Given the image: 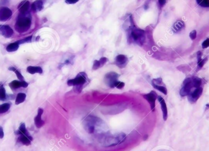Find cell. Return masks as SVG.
Instances as JSON below:
<instances>
[{"mask_svg": "<svg viewBox=\"0 0 209 151\" xmlns=\"http://www.w3.org/2000/svg\"><path fill=\"white\" fill-rule=\"evenodd\" d=\"M31 25V17L29 12L25 14H18L15 25V29L17 32L20 33L26 32L30 28Z\"/></svg>", "mask_w": 209, "mask_h": 151, "instance_id": "obj_1", "label": "cell"}, {"mask_svg": "<svg viewBox=\"0 0 209 151\" xmlns=\"http://www.w3.org/2000/svg\"><path fill=\"white\" fill-rule=\"evenodd\" d=\"M88 77L85 72H80L75 79L68 80L67 81V85L68 86H74V91L77 93H80L84 85L88 82Z\"/></svg>", "mask_w": 209, "mask_h": 151, "instance_id": "obj_2", "label": "cell"}, {"mask_svg": "<svg viewBox=\"0 0 209 151\" xmlns=\"http://www.w3.org/2000/svg\"><path fill=\"white\" fill-rule=\"evenodd\" d=\"M128 34V40L130 43L133 42L138 45H143L145 41V32L143 30L135 28L129 29Z\"/></svg>", "mask_w": 209, "mask_h": 151, "instance_id": "obj_3", "label": "cell"}, {"mask_svg": "<svg viewBox=\"0 0 209 151\" xmlns=\"http://www.w3.org/2000/svg\"><path fill=\"white\" fill-rule=\"evenodd\" d=\"M103 123V121L97 117L94 116H89L85 118L83 122V127L85 130L88 133H94L95 132V128L100 126Z\"/></svg>", "mask_w": 209, "mask_h": 151, "instance_id": "obj_4", "label": "cell"}, {"mask_svg": "<svg viewBox=\"0 0 209 151\" xmlns=\"http://www.w3.org/2000/svg\"><path fill=\"white\" fill-rule=\"evenodd\" d=\"M126 135L124 133H120L116 135L108 136L103 140V146L104 147L115 146L124 141Z\"/></svg>", "mask_w": 209, "mask_h": 151, "instance_id": "obj_5", "label": "cell"}, {"mask_svg": "<svg viewBox=\"0 0 209 151\" xmlns=\"http://www.w3.org/2000/svg\"><path fill=\"white\" fill-rule=\"evenodd\" d=\"M119 77V75L116 72H108L104 76V83L110 88H116V86L120 82L119 81H118Z\"/></svg>", "mask_w": 209, "mask_h": 151, "instance_id": "obj_6", "label": "cell"}, {"mask_svg": "<svg viewBox=\"0 0 209 151\" xmlns=\"http://www.w3.org/2000/svg\"><path fill=\"white\" fill-rule=\"evenodd\" d=\"M183 85H184L180 91V95L182 97H185L190 94L192 88H193L191 79L187 78L185 79Z\"/></svg>", "mask_w": 209, "mask_h": 151, "instance_id": "obj_7", "label": "cell"}, {"mask_svg": "<svg viewBox=\"0 0 209 151\" xmlns=\"http://www.w3.org/2000/svg\"><path fill=\"white\" fill-rule=\"evenodd\" d=\"M12 15V12L9 8L5 6L0 7V22H6Z\"/></svg>", "mask_w": 209, "mask_h": 151, "instance_id": "obj_8", "label": "cell"}, {"mask_svg": "<svg viewBox=\"0 0 209 151\" xmlns=\"http://www.w3.org/2000/svg\"><path fill=\"white\" fill-rule=\"evenodd\" d=\"M143 97L149 103V104L151 105V109L152 111H154V109H155V101L158 97L157 93L155 91H152L150 93L144 95Z\"/></svg>", "mask_w": 209, "mask_h": 151, "instance_id": "obj_9", "label": "cell"}, {"mask_svg": "<svg viewBox=\"0 0 209 151\" xmlns=\"http://www.w3.org/2000/svg\"><path fill=\"white\" fill-rule=\"evenodd\" d=\"M13 34L14 31L9 25H0V35L5 37V38H10Z\"/></svg>", "mask_w": 209, "mask_h": 151, "instance_id": "obj_10", "label": "cell"}, {"mask_svg": "<svg viewBox=\"0 0 209 151\" xmlns=\"http://www.w3.org/2000/svg\"><path fill=\"white\" fill-rule=\"evenodd\" d=\"M203 92V89L201 87L196 88L193 92L188 96V100L191 103H195L201 96Z\"/></svg>", "mask_w": 209, "mask_h": 151, "instance_id": "obj_11", "label": "cell"}, {"mask_svg": "<svg viewBox=\"0 0 209 151\" xmlns=\"http://www.w3.org/2000/svg\"><path fill=\"white\" fill-rule=\"evenodd\" d=\"M44 112L42 108H39L38 111V115L34 118V123L37 128H41L45 124V122L42 119V115Z\"/></svg>", "mask_w": 209, "mask_h": 151, "instance_id": "obj_12", "label": "cell"}, {"mask_svg": "<svg viewBox=\"0 0 209 151\" xmlns=\"http://www.w3.org/2000/svg\"><path fill=\"white\" fill-rule=\"evenodd\" d=\"M128 62V58L124 55H118L115 60V64L119 67L123 68L126 66Z\"/></svg>", "mask_w": 209, "mask_h": 151, "instance_id": "obj_13", "label": "cell"}, {"mask_svg": "<svg viewBox=\"0 0 209 151\" xmlns=\"http://www.w3.org/2000/svg\"><path fill=\"white\" fill-rule=\"evenodd\" d=\"M9 86L12 90H15L21 87L27 88L28 86V83L25 81L14 80L9 84Z\"/></svg>", "mask_w": 209, "mask_h": 151, "instance_id": "obj_14", "label": "cell"}, {"mask_svg": "<svg viewBox=\"0 0 209 151\" xmlns=\"http://www.w3.org/2000/svg\"><path fill=\"white\" fill-rule=\"evenodd\" d=\"M157 99L158 100V101L160 103V105H161V110H162V112H163V120L166 121L168 119V108H167L166 102H165L164 99L161 96H158Z\"/></svg>", "mask_w": 209, "mask_h": 151, "instance_id": "obj_15", "label": "cell"}, {"mask_svg": "<svg viewBox=\"0 0 209 151\" xmlns=\"http://www.w3.org/2000/svg\"><path fill=\"white\" fill-rule=\"evenodd\" d=\"M18 140L22 144L25 145V146H29L31 144V143L33 140V139H32V137L29 135V134L21 135H19V138Z\"/></svg>", "mask_w": 209, "mask_h": 151, "instance_id": "obj_16", "label": "cell"}, {"mask_svg": "<svg viewBox=\"0 0 209 151\" xmlns=\"http://www.w3.org/2000/svg\"><path fill=\"white\" fill-rule=\"evenodd\" d=\"M29 2L28 1H23L18 6V9L20 11L19 14H25L29 13Z\"/></svg>", "mask_w": 209, "mask_h": 151, "instance_id": "obj_17", "label": "cell"}, {"mask_svg": "<svg viewBox=\"0 0 209 151\" xmlns=\"http://www.w3.org/2000/svg\"><path fill=\"white\" fill-rule=\"evenodd\" d=\"M44 8V3L42 1H36L31 5V9L34 12H39L42 10Z\"/></svg>", "mask_w": 209, "mask_h": 151, "instance_id": "obj_18", "label": "cell"}, {"mask_svg": "<svg viewBox=\"0 0 209 151\" xmlns=\"http://www.w3.org/2000/svg\"><path fill=\"white\" fill-rule=\"evenodd\" d=\"M27 72L31 74H34L36 73L42 74L43 70L39 66H29L27 67Z\"/></svg>", "mask_w": 209, "mask_h": 151, "instance_id": "obj_19", "label": "cell"}, {"mask_svg": "<svg viewBox=\"0 0 209 151\" xmlns=\"http://www.w3.org/2000/svg\"><path fill=\"white\" fill-rule=\"evenodd\" d=\"M184 27H185L184 22L182 20H178L177 22H176L174 24V25L172 26V30L174 32H177L181 31Z\"/></svg>", "mask_w": 209, "mask_h": 151, "instance_id": "obj_20", "label": "cell"}, {"mask_svg": "<svg viewBox=\"0 0 209 151\" xmlns=\"http://www.w3.org/2000/svg\"><path fill=\"white\" fill-rule=\"evenodd\" d=\"M19 48V44H18L17 42L11 43L9 44L7 47H6V50L8 52H14L17 51Z\"/></svg>", "mask_w": 209, "mask_h": 151, "instance_id": "obj_21", "label": "cell"}, {"mask_svg": "<svg viewBox=\"0 0 209 151\" xmlns=\"http://www.w3.org/2000/svg\"><path fill=\"white\" fill-rule=\"evenodd\" d=\"M16 134L18 135H29V133L28 132L26 129V126H25V123H22L18 131L16 132Z\"/></svg>", "mask_w": 209, "mask_h": 151, "instance_id": "obj_22", "label": "cell"}, {"mask_svg": "<svg viewBox=\"0 0 209 151\" xmlns=\"http://www.w3.org/2000/svg\"><path fill=\"white\" fill-rule=\"evenodd\" d=\"M26 97V96L25 93H18L15 99V104L19 105L23 103L25 100Z\"/></svg>", "mask_w": 209, "mask_h": 151, "instance_id": "obj_23", "label": "cell"}, {"mask_svg": "<svg viewBox=\"0 0 209 151\" xmlns=\"http://www.w3.org/2000/svg\"><path fill=\"white\" fill-rule=\"evenodd\" d=\"M11 106V105L9 103H6L0 105V114L6 112L10 109Z\"/></svg>", "mask_w": 209, "mask_h": 151, "instance_id": "obj_24", "label": "cell"}, {"mask_svg": "<svg viewBox=\"0 0 209 151\" xmlns=\"http://www.w3.org/2000/svg\"><path fill=\"white\" fill-rule=\"evenodd\" d=\"M9 70H11V71H13L15 73L16 75H17V77L18 78V79L20 80V81H24V77H23V75H22V73H20V72H19L18 70H17L15 67H11L9 68Z\"/></svg>", "mask_w": 209, "mask_h": 151, "instance_id": "obj_25", "label": "cell"}, {"mask_svg": "<svg viewBox=\"0 0 209 151\" xmlns=\"http://www.w3.org/2000/svg\"><path fill=\"white\" fill-rule=\"evenodd\" d=\"M7 99L6 90L3 85L0 86V101L6 100Z\"/></svg>", "mask_w": 209, "mask_h": 151, "instance_id": "obj_26", "label": "cell"}, {"mask_svg": "<svg viewBox=\"0 0 209 151\" xmlns=\"http://www.w3.org/2000/svg\"><path fill=\"white\" fill-rule=\"evenodd\" d=\"M192 84H193V87L198 88L201 86L202 84V80L199 78L195 77L192 80Z\"/></svg>", "mask_w": 209, "mask_h": 151, "instance_id": "obj_27", "label": "cell"}, {"mask_svg": "<svg viewBox=\"0 0 209 151\" xmlns=\"http://www.w3.org/2000/svg\"><path fill=\"white\" fill-rule=\"evenodd\" d=\"M197 3L202 8H209L208 0H197Z\"/></svg>", "mask_w": 209, "mask_h": 151, "instance_id": "obj_28", "label": "cell"}, {"mask_svg": "<svg viewBox=\"0 0 209 151\" xmlns=\"http://www.w3.org/2000/svg\"><path fill=\"white\" fill-rule=\"evenodd\" d=\"M152 86H153V87L154 88H155L156 89L158 90L159 91H160L161 92H162L164 95L167 94L168 91H167V89H166V87H164L163 86H161V85H152Z\"/></svg>", "mask_w": 209, "mask_h": 151, "instance_id": "obj_29", "label": "cell"}, {"mask_svg": "<svg viewBox=\"0 0 209 151\" xmlns=\"http://www.w3.org/2000/svg\"><path fill=\"white\" fill-rule=\"evenodd\" d=\"M32 36L30 35L29 37H26L25 39H23L22 40H20L18 41H17L18 42V44L19 45L22 44H25V43H28V42H31L32 41Z\"/></svg>", "mask_w": 209, "mask_h": 151, "instance_id": "obj_30", "label": "cell"}, {"mask_svg": "<svg viewBox=\"0 0 209 151\" xmlns=\"http://www.w3.org/2000/svg\"><path fill=\"white\" fill-rule=\"evenodd\" d=\"M100 67H101V66L100 61L98 60H95L94 62L93 66H92V69L95 70H97L98 69H99Z\"/></svg>", "mask_w": 209, "mask_h": 151, "instance_id": "obj_31", "label": "cell"}, {"mask_svg": "<svg viewBox=\"0 0 209 151\" xmlns=\"http://www.w3.org/2000/svg\"><path fill=\"white\" fill-rule=\"evenodd\" d=\"M163 83L161 78H158L157 79H153L152 81V85H160Z\"/></svg>", "mask_w": 209, "mask_h": 151, "instance_id": "obj_32", "label": "cell"}, {"mask_svg": "<svg viewBox=\"0 0 209 151\" xmlns=\"http://www.w3.org/2000/svg\"><path fill=\"white\" fill-rule=\"evenodd\" d=\"M196 37H197V32L196 30H193L190 33V37L191 40L193 41V40L196 39Z\"/></svg>", "mask_w": 209, "mask_h": 151, "instance_id": "obj_33", "label": "cell"}, {"mask_svg": "<svg viewBox=\"0 0 209 151\" xmlns=\"http://www.w3.org/2000/svg\"><path fill=\"white\" fill-rule=\"evenodd\" d=\"M209 47V38L206 39L202 44V47L203 49H207Z\"/></svg>", "mask_w": 209, "mask_h": 151, "instance_id": "obj_34", "label": "cell"}, {"mask_svg": "<svg viewBox=\"0 0 209 151\" xmlns=\"http://www.w3.org/2000/svg\"><path fill=\"white\" fill-rule=\"evenodd\" d=\"M207 60V58H206L205 59H202L199 62H198V63H197V69H201V68L203 67V65H204V64L206 62Z\"/></svg>", "mask_w": 209, "mask_h": 151, "instance_id": "obj_35", "label": "cell"}, {"mask_svg": "<svg viewBox=\"0 0 209 151\" xmlns=\"http://www.w3.org/2000/svg\"><path fill=\"white\" fill-rule=\"evenodd\" d=\"M99 61H100V62L101 66L102 67V66H103L104 64H105L106 62L108 61V59H107V58H105V57H102V58H101L100 59Z\"/></svg>", "mask_w": 209, "mask_h": 151, "instance_id": "obj_36", "label": "cell"}, {"mask_svg": "<svg viewBox=\"0 0 209 151\" xmlns=\"http://www.w3.org/2000/svg\"><path fill=\"white\" fill-rule=\"evenodd\" d=\"M202 53L201 52H198L197 53V63L199 62L201 60H202Z\"/></svg>", "mask_w": 209, "mask_h": 151, "instance_id": "obj_37", "label": "cell"}, {"mask_svg": "<svg viewBox=\"0 0 209 151\" xmlns=\"http://www.w3.org/2000/svg\"><path fill=\"white\" fill-rule=\"evenodd\" d=\"M65 3L67 4H69V5H72V4H75L76 3H77L78 1V0H65Z\"/></svg>", "mask_w": 209, "mask_h": 151, "instance_id": "obj_38", "label": "cell"}, {"mask_svg": "<svg viewBox=\"0 0 209 151\" xmlns=\"http://www.w3.org/2000/svg\"><path fill=\"white\" fill-rule=\"evenodd\" d=\"M124 86H125V83H123V82H120L119 83V84L118 85V86H116V88H117L118 89H122V88L124 87Z\"/></svg>", "mask_w": 209, "mask_h": 151, "instance_id": "obj_39", "label": "cell"}, {"mask_svg": "<svg viewBox=\"0 0 209 151\" xmlns=\"http://www.w3.org/2000/svg\"><path fill=\"white\" fill-rule=\"evenodd\" d=\"M4 131H3V129L2 126H0V139H3L4 137Z\"/></svg>", "mask_w": 209, "mask_h": 151, "instance_id": "obj_40", "label": "cell"}, {"mask_svg": "<svg viewBox=\"0 0 209 151\" xmlns=\"http://www.w3.org/2000/svg\"><path fill=\"white\" fill-rule=\"evenodd\" d=\"M158 3L160 6H163L166 4V1H158Z\"/></svg>", "mask_w": 209, "mask_h": 151, "instance_id": "obj_41", "label": "cell"}, {"mask_svg": "<svg viewBox=\"0 0 209 151\" xmlns=\"http://www.w3.org/2000/svg\"><path fill=\"white\" fill-rule=\"evenodd\" d=\"M206 107H207V108H209V104H207Z\"/></svg>", "mask_w": 209, "mask_h": 151, "instance_id": "obj_42", "label": "cell"}]
</instances>
